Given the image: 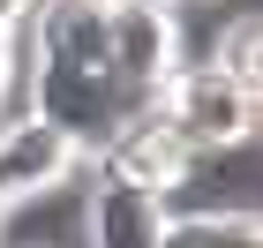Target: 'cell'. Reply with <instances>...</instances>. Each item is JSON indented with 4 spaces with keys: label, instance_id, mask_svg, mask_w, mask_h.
<instances>
[{
    "label": "cell",
    "instance_id": "obj_1",
    "mask_svg": "<svg viewBox=\"0 0 263 248\" xmlns=\"http://www.w3.org/2000/svg\"><path fill=\"white\" fill-rule=\"evenodd\" d=\"M151 113L173 128V143H181L188 158H218V150H248L256 143V90L211 75L203 61L173 68V83L151 98Z\"/></svg>",
    "mask_w": 263,
    "mask_h": 248
},
{
    "label": "cell",
    "instance_id": "obj_2",
    "mask_svg": "<svg viewBox=\"0 0 263 248\" xmlns=\"http://www.w3.org/2000/svg\"><path fill=\"white\" fill-rule=\"evenodd\" d=\"M181 61H188V38L165 0H113V83L136 105L158 98Z\"/></svg>",
    "mask_w": 263,
    "mask_h": 248
},
{
    "label": "cell",
    "instance_id": "obj_3",
    "mask_svg": "<svg viewBox=\"0 0 263 248\" xmlns=\"http://www.w3.org/2000/svg\"><path fill=\"white\" fill-rule=\"evenodd\" d=\"M90 173L113 188H128V196H151V203H173L188 188V173H196V158H188L181 143H173V128L143 105V113H128L121 128H113V143L90 158Z\"/></svg>",
    "mask_w": 263,
    "mask_h": 248
},
{
    "label": "cell",
    "instance_id": "obj_4",
    "mask_svg": "<svg viewBox=\"0 0 263 248\" xmlns=\"http://www.w3.org/2000/svg\"><path fill=\"white\" fill-rule=\"evenodd\" d=\"M23 38L45 75H113V0H38Z\"/></svg>",
    "mask_w": 263,
    "mask_h": 248
},
{
    "label": "cell",
    "instance_id": "obj_5",
    "mask_svg": "<svg viewBox=\"0 0 263 248\" xmlns=\"http://www.w3.org/2000/svg\"><path fill=\"white\" fill-rule=\"evenodd\" d=\"M83 173H90V158L68 143L61 128H45V121H23V128L0 136V188H8V211L45 203V196L76 188Z\"/></svg>",
    "mask_w": 263,
    "mask_h": 248
},
{
    "label": "cell",
    "instance_id": "obj_6",
    "mask_svg": "<svg viewBox=\"0 0 263 248\" xmlns=\"http://www.w3.org/2000/svg\"><path fill=\"white\" fill-rule=\"evenodd\" d=\"M158 226H165V203L83 173V203H76V241L83 248H158Z\"/></svg>",
    "mask_w": 263,
    "mask_h": 248
},
{
    "label": "cell",
    "instance_id": "obj_7",
    "mask_svg": "<svg viewBox=\"0 0 263 248\" xmlns=\"http://www.w3.org/2000/svg\"><path fill=\"white\" fill-rule=\"evenodd\" d=\"M158 248H263L256 203H196V211H165Z\"/></svg>",
    "mask_w": 263,
    "mask_h": 248
},
{
    "label": "cell",
    "instance_id": "obj_8",
    "mask_svg": "<svg viewBox=\"0 0 263 248\" xmlns=\"http://www.w3.org/2000/svg\"><path fill=\"white\" fill-rule=\"evenodd\" d=\"M196 61L211 68V75H226V83H241V90H256V83H263V23H256V15H226Z\"/></svg>",
    "mask_w": 263,
    "mask_h": 248
},
{
    "label": "cell",
    "instance_id": "obj_9",
    "mask_svg": "<svg viewBox=\"0 0 263 248\" xmlns=\"http://www.w3.org/2000/svg\"><path fill=\"white\" fill-rule=\"evenodd\" d=\"M30 8H38V0H0V38H8V30H23V23H30Z\"/></svg>",
    "mask_w": 263,
    "mask_h": 248
},
{
    "label": "cell",
    "instance_id": "obj_10",
    "mask_svg": "<svg viewBox=\"0 0 263 248\" xmlns=\"http://www.w3.org/2000/svg\"><path fill=\"white\" fill-rule=\"evenodd\" d=\"M8 38H15V30H8ZM8 38H0V75H8Z\"/></svg>",
    "mask_w": 263,
    "mask_h": 248
},
{
    "label": "cell",
    "instance_id": "obj_11",
    "mask_svg": "<svg viewBox=\"0 0 263 248\" xmlns=\"http://www.w3.org/2000/svg\"><path fill=\"white\" fill-rule=\"evenodd\" d=\"M0 218H8V188H0Z\"/></svg>",
    "mask_w": 263,
    "mask_h": 248
},
{
    "label": "cell",
    "instance_id": "obj_12",
    "mask_svg": "<svg viewBox=\"0 0 263 248\" xmlns=\"http://www.w3.org/2000/svg\"><path fill=\"white\" fill-rule=\"evenodd\" d=\"M165 8H173V15H181V8H188V0H165Z\"/></svg>",
    "mask_w": 263,
    "mask_h": 248
},
{
    "label": "cell",
    "instance_id": "obj_13",
    "mask_svg": "<svg viewBox=\"0 0 263 248\" xmlns=\"http://www.w3.org/2000/svg\"><path fill=\"white\" fill-rule=\"evenodd\" d=\"M23 248H53V241H23Z\"/></svg>",
    "mask_w": 263,
    "mask_h": 248
},
{
    "label": "cell",
    "instance_id": "obj_14",
    "mask_svg": "<svg viewBox=\"0 0 263 248\" xmlns=\"http://www.w3.org/2000/svg\"><path fill=\"white\" fill-rule=\"evenodd\" d=\"M0 248H8V241H0Z\"/></svg>",
    "mask_w": 263,
    "mask_h": 248
}]
</instances>
